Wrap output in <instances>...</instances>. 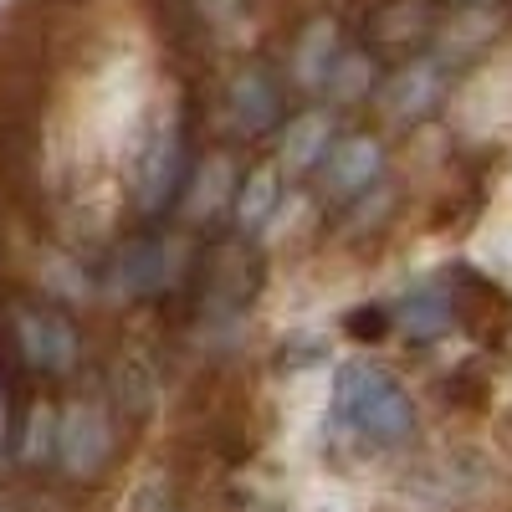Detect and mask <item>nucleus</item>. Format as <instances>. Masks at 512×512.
I'll use <instances>...</instances> for the list:
<instances>
[{"label":"nucleus","mask_w":512,"mask_h":512,"mask_svg":"<svg viewBox=\"0 0 512 512\" xmlns=\"http://www.w3.org/2000/svg\"><path fill=\"white\" fill-rule=\"evenodd\" d=\"M226 118H231L236 134H246V139L272 134V128L282 123V88H277V77L267 67L236 72V82L226 88Z\"/></svg>","instance_id":"nucleus-6"},{"label":"nucleus","mask_w":512,"mask_h":512,"mask_svg":"<svg viewBox=\"0 0 512 512\" xmlns=\"http://www.w3.org/2000/svg\"><path fill=\"white\" fill-rule=\"evenodd\" d=\"M57 451H62V461H67V472H77V477L98 472V466L108 461V451H113V431H108L103 410H98V405L67 410V415H62V431H57Z\"/></svg>","instance_id":"nucleus-8"},{"label":"nucleus","mask_w":512,"mask_h":512,"mask_svg":"<svg viewBox=\"0 0 512 512\" xmlns=\"http://www.w3.org/2000/svg\"><path fill=\"white\" fill-rule=\"evenodd\" d=\"M256 282H262V262L241 246H221L216 256H210V272H205V303L236 313V308H246Z\"/></svg>","instance_id":"nucleus-9"},{"label":"nucleus","mask_w":512,"mask_h":512,"mask_svg":"<svg viewBox=\"0 0 512 512\" xmlns=\"http://www.w3.org/2000/svg\"><path fill=\"white\" fill-rule=\"evenodd\" d=\"M11 333H16L21 359L31 369H41V374H67L77 364V354H82L77 328L62 313H52V308H16Z\"/></svg>","instance_id":"nucleus-3"},{"label":"nucleus","mask_w":512,"mask_h":512,"mask_svg":"<svg viewBox=\"0 0 512 512\" xmlns=\"http://www.w3.org/2000/svg\"><path fill=\"white\" fill-rule=\"evenodd\" d=\"M190 175V128L180 113H164L134 159V205L139 216H164Z\"/></svg>","instance_id":"nucleus-2"},{"label":"nucleus","mask_w":512,"mask_h":512,"mask_svg":"<svg viewBox=\"0 0 512 512\" xmlns=\"http://www.w3.org/2000/svg\"><path fill=\"white\" fill-rule=\"evenodd\" d=\"M441 93H446V67L420 57V62H405L400 72H390V82L379 88V108L395 123H415L425 113H436Z\"/></svg>","instance_id":"nucleus-7"},{"label":"nucleus","mask_w":512,"mask_h":512,"mask_svg":"<svg viewBox=\"0 0 512 512\" xmlns=\"http://www.w3.org/2000/svg\"><path fill=\"white\" fill-rule=\"evenodd\" d=\"M472 6H487V0H472Z\"/></svg>","instance_id":"nucleus-17"},{"label":"nucleus","mask_w":512,"mask_h":512,"mask_svg":"<svg viewBox=\"0 0 512 512\" xmlns=\"http://www.w3.org/2000/svg\"><path fill=\"white\" fill-rule=\"evenodd\" d=\"M180 246L175 236H144V241H128L118 256H113V267H108V287L118 297H149L159 292L169 277L180 272Z\"/></svg>","instance_id":"nucleus-5"},{"label":"nucleus","mask_w":512,"mask_h":512,"mask_svg":"<svg viewBox=\"0 0 512 512\" xmlns=\"http://www.w3.org/2000/svg\"><path fill=\"white\" fill-rule=\"evenodd\" d=\"M338 26L333 21H313L303 31V41L292 47V72H297V88H323L333 62H338Z\"/></svg>","instance_id":"nucleus-13"},{"label":"nucleus","mask_w":512,"mask_h":512,"mask_svg":"<svg viewBox=\"0 0 512 512\" xmlns=\"http://www.w3.org/2000/svg\"><path fill=\"white\" fill-rule=\"evenodd\" d=\"M333 410H338V420H349L359 436H369L379 446L405 441L410 425H415V405L405 395V384L384 364H369V359L338 364V374H333Z\"/></svg>","instance_id":"nucleus-1"},{"label":"nucleus","mask_w":512,"mask_h":512,"mask_svg":"<svg viewBox=\"0 0 512 512\" xmlns=\"http://www.w3.org/2000/svg\"><path fill=\"white\" fill-rule=\"evenodd\" d=\"M328 144H333V113L328 108H313V113L287 123V134H282V164L292 169V175L318 169L323 154H328Z\"/></svg>","instance_id":"nucleus-11"},{"label":"nucleus","mask_w":512,"mask_h":512,"mask_svg":"<svg viewBox=\"0 0 512 512\" xmlns=\"http://www.w3.org/2000/svg\"><path fill=\"white\" fill-rule=\"evenodd\" d=\"M379 175H384V149L369 134L333 139L323 164H318V180H323L328 200H364L369 185H379Z\"/></svg>","instance_id":"nucleus-4"},{"label":"nucleus","mask_w":512,"mask_h":512,"mask_svg":"<svg viewBox=\"0 0 512 512\" xmlns=\"http://www.w3.org/2000/svg\"><path fill=\"white\" fill-rule=\"evenodd\" d=\"M344 328H349L354 338H369V344H374V338L390 333V313H384V308H354Z\"/></svg>","instance_id":"nucleus-16"},{"label":"nucleus","mask_w":512,"mask_h":512,"mask_svg":"<svg viewBox=\"0 0 512 512\" xmlns=\"http://www.w3.org/2000/svg\"><path fill=\"white\" fill-rule=\"evenodd\" d=\"M231 205H236V226H241V231H262V226L277 216V205H282V175H277L272 164L251 169V175L236 185Z\"/></svg>","instance_id":"nucleus-12"},{"label":"nucleus","mask_w":512,"mask_h":512,"mask_svg":"<svg viewBox=\"0 0 512 512\" xmlns=\"http://www.w3.org/2000/svg\"><path fill=\"white\" fill-rule=\"evenodd\" d=\"M400 328H405L410 344H436V338H446L456 328V297H451V287H441V282L415 287L400 303Z\"/></svg>","instance_id":"nucleus-10"},{"label":"nucleus","mask_w":512,"mask_h":512,"mask_svg":"<svg viewBox=\"0 0 512 512\" xmlns=\"http://www.w3.org/2000/svg\"><path fill=\"white\" fill-rule=\"evenodd\" d=\"M323 88H333L338 98H364L374 88V62L364 52H338V62H333Z\"/></svg>","instance_id":"nucleus-15"},{"label":"nucleus","mask_w":512,"mask_h":512,"mask_svg":"<svg viewBox=\"0 0 512 512\" xmlns=\"http://www.w3.org/2000/svg\"><path fill=\"white\" fill-rule=\"evenodd\" d=\"M369 31L379 41H415L431 31V6L425 0H390V6H379L369 16Z\"/></svg>","instance_id":"nucleus-14"}]
</instances>
